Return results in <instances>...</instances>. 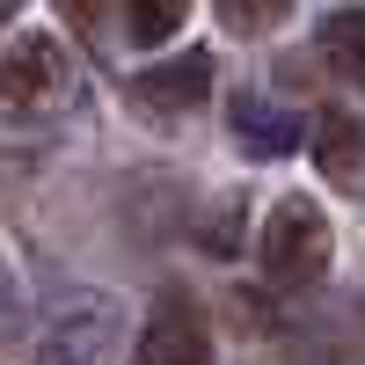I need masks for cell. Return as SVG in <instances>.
<instances>
[{"label":"cell","mask_w":365,"mask_h":365,"mask_svg":"<svg viewBox=\"0 0 365 365\" xmlns=\"http://www.w3.org/2000/svg\"><path fill=\"white\" fill-rule=\"evenodd\" d=\"M66 103H73V51L44 29H22L0 51V125H44Z\"/></svg>","instance_id":"obj_1"},{"label":"cell","mask_w":365,"mask_h":365,"mask_svg":"<svg viewBox=\"0 0 365 365\" xmlns=\"http://www.w3.org/2000/svg\"><path fill=\"white\" fill-rule=\"evenodd\" d=\"M263 270L278 285H314L329 270V212L314 197H278L263 227Z\"/></svg>","instance_id":"obj_2"},{"label":"cell","mask_w":365,"mask_h":365,"mask_svg":"<svg viewBox=\"0 0 365 365\" xmlns=\"http://www.w3.org/2000/svg\"><path fill=\"white\" fill-rule=\"evenodd\" d=\"M132 365H212V336H205V314L190 307L182 292H161L154 314H146Z\"/></svg>","instance_id":"obj_3"},{"label":"cell","mask_w":365,"mask_h":365,"mask_svg":"<svg viewBox=\"0 0 365 365\" xmlns=\"http://www.w3.org/2000/svg\"><path fill=\"white\" fill-rule=\"evenodd\" d=\"M205 96H212V58H197V51L168 58V66L132 73V110H139V117H154V125H175V117H182V110H197Z\"/></svg>","instance_id":"obj_4"},{"label":"cell","mask_w":365,"mask_h":365,"mask_svg":"<svg viewBox=\"0 0 365 365\" xmlns=\"http://www.w3.org/2000/svg\"><path fill=\"white\" fill-rule=\"evenodd\" d=\"M110 351H117V307L110 299H88V307H73L44 336L37 365H110Z\"/></svg>","instance_id":"obj_5"},{"label":"cell","mask_w":365,"mask_h":365,"mask_svg":"<svg viewBox=\"0 0 365 365\" xmlns=\"http://www.w3.org/2000/svg\"><path fill=\"white\" fill-rule=\"evenodd\" d=\"M314 161H322V175L336 182V190L365 197V117L322 110V117H314Z\"/></svg>","instance_id":"obj_6"},{"label":"cell","mask_w":365,"mask_h":365,"mask_svg":"<svg viewBox=\"0 0 365 365\" xmlns=\"http://www.w3.org/2000/svg\"><path fill=\"white\" fill-rule=\"evenodd\" d=\"M234 139L249 146V154H285V146L299 139V117L270 110V103H256V96H234Z\"/></svg>","instance_id":"obj_7"},{"label":"cell","mask_w":365,"mask_h":365,"mask_svg":"<svg viewBox=\"0 0 365 365\" xmlns=\"http://www.w3.org/2000/svg\"><path fill=\"white\" fill-rule=\"evenodd\" d=\"M322 58L336 66L344 81H358L365 88V8H336V15H322Z\"/></svg>","instance_id":"obj_8"},{"label":"cell","mask_w":365,"mask_h":365,"mask_svg":"<svg viewBox=\"0 0 365 365\" xmlns=\"http://www.w3.org/2000/svg\"><path fill=\"white\" fill-rule=\"evenodd\" d=\"M190 22V0H161V8H125V37L132 44H168Z\"/></svg>","instance_id":"obj_9"},{"label":"cell","mask_w":365,"mask_h":365,"mask_svg":"<svg viewBox=\"0 0 365 365\" xmlns=\"http://www.w3.org/2000/svg\"><path fill=\"white\" fill-rule=\"evenodd\" d=\"M270 22H285L278 0H263V8H241V0H234V8H227V29H234V37H256V29H270Z\"/></svg>","instance_id":"obj_10"},{"label":"cell","mask_w":365,"mask_h":365,"mask_svg":"<svg viewBox=\"0 0 365 365\" xmlns=\"http://www.w3.org/2000/svg\"><path fill=\"white\" fill-rule=\"evenodd\" d=\"M234 227H241V205H220V212H212V227H205V249L227 256V249H234Z\"/></svg>","instance_id":"obj_11"},{"label":"cell","mask_w":365,"mask_h":365,"mask_svg":"<svg viewBox=\"0 0 365 365\" xmlns=\"http://www.w3.org/2000/svg\"><path fill=\"white\" fill-rule=\"evenodd\" d=\"M0 22H8V15H0Z\"/></svg>","instance_id":"obj_12"}]
</instances>
